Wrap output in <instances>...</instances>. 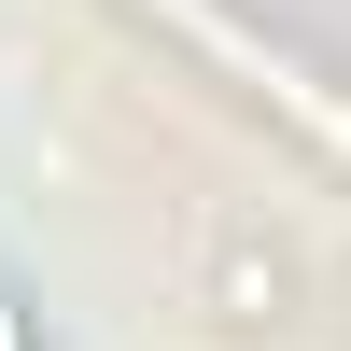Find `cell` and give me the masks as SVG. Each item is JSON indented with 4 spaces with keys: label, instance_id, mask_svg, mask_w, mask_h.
I'll return each instance as SVG.
<instances>
[{
    "label": "cell",
    "instance_id": "1",
    "mask_svg": "<svg viewBox=\"0 0 351 351\" xmlns=\"http://www.w3.org/2000/svg\"><path fill=\"white\" fill-rule=\"evenodd\" d=\"M141 14H155L169 43H197V56H211L225 84H253V99H267L281 127H309V141H324V155H351V99H337L324 71H309L295 43H267V28H239V14H225V0H141Z\"/></svg>",
    "mask_w": 351,
    "mask_h": 351
},
{
    "label": "cell",
    "instance_id": "2",
    "mask_svg": "<svg viewBox=\"0 0 351 351\" xmlns=\"http://www.w3.org/2000/svg\"><path fill=\"white\" fill-rule=\"evenodd\" d=\"M0 351H28V324H14V309H0Z\"/></svg>",
    "mask_w": 351,
    "mask_h": 351
}]
</instances>
